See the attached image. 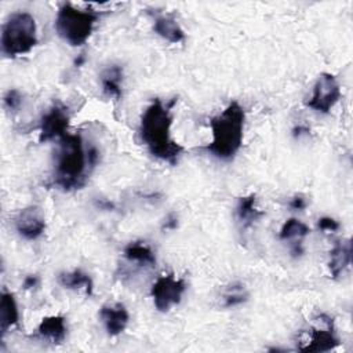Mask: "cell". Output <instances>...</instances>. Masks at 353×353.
Masks as SVG:
<instances>
[{"label":"cell","mask_w":353,"mask_h":353,"mask_svg":"<svg viewBox=\"0 0 353 353\" xmlns=\"http://www.w3.org/2000/svg\"><path fill=\"white\" fill-rule=\"evenodd\" d=\"M98 14L91 10L76 8L66 3L62 4L55 17V30L58 36L72 47H80L91 37Z\"/></svg>","instance_id":"obj_5"},{"label":"cell","mask_w":353,"mask_h":353,"mask_svg":"<svg viewBox=\"0 0 353 353\" xmlns=\"http://www.w3.org/2000/svg\"><path fill=\"white\" fill-rule=\"evenodd\" d=\"M39 284V277L37 276H34V274H29V276H26L25 277V280H23V288H33V287H36Z\"/></svg>","instance_id":"obj_24"},{"label":"cell","mask_w":353,"mask_h":353,"mask_svg":"<svg viewBox=\"0 0 353 353\" xmlns=\"http://www.w3.org/2000/svg\"><path fill=\"white\" fill-rule=\"evenodd\" d=\"M186 291V283L183 279L175 277L172 273L161 274L152 285L150 295L157 310L168 312L172 306L178 305Z\"/></svg>","instance_id":"obj_6"},{"label":"cell","mask_w":353,"mask_h":353,"mask_svg":"<svg viewBox=\"0 0 353 353\" xmlns=\"http://www.w3.org/2000/svg\"><path fill=\"white\" fill-rule=\"evenodd\" d=\"M244 109L237 102H230L219 114L211 119L212 139L207 150L218 160H232L241 148L244 135Z\"/></svg>","instance_id":"obj_3"},{"label":"cell","mask_w":353,"mask_h":353,"mask_svg":"<svg viewBox=\"0 0 353 353\" xmlns=\"http://www.w3.org/2000/svg\"><path fill=\"white\" fill-rule=\"evenodd\" d=\"M153 30L172 44H178L185 40V32L172 15H157L154 18Z\"/></svg>","instance_id":"obj_14"},{"label":"cell","mask_w":353,"mask_h":353,"mask_svg":"<svg viewBox=\"0 0 353 353\" xmlns=\"http://www.w3.org/2000/svg\"><path fill=\"white\" fill-rule=\"evenodd\" d=\"M19 320L18 305L14 295L8 291L1 292L0 298V331L4 335L11 327L17 325Z\"/></svg>","instance_id":"obj_17"},{"label":"cell","mask_w":353,"mask_h":353,"mask_svg":"<svg viewBox=\"0 0 353 353\" xmlns=\"http://www.w3.org/2000/svg\"><path fill=\"white\" fill-rule=\"evenodd\" d=\"M124 258L130 263H135L139 268H153L156 265V256L152 248L142 241L130 243L124 251Z\"/></svg>","instance_id":"obj_15"},{"label":"cell","mask_w":353,"mask_h":353,"mask_svg":"<svg viewBox=\"0 0 353 353\" xmlns=\"http://www.w3.org/2000/svg\"><path fill=\"white\" fill-rule=\"evenodd\" d=\"M248 299V291L244 284L241 283H232L226 287L223 292V306L225 307H234L239 306Z\"/></svg>","instance_id":"obj_21"},{"label":"cell","mask_w":353,"mask_h":353,"mask_svg":"<svg viewBox=\"0 0 353 353\" xmlns=\"http://www.w3.org/2000/svg\"><path fill=\"white\" fill-rule=\"evenodd\" d=\"M58 283L63 287V288H69V290H83L87 295L92 294V288H94V283L92 279L79 270H70V272H62L58 274Z\"/></svg>","instance_id":"obj_19"},{"label":"cell","mask_w":353,"mask_h":353,"mask_svg":"<svg viewBox=\"0 0 353 353\" xmlns=\"http://www.w3.org/2000/svg\"><path fill=\"white\" fill-rule=\"evenodd\" d=\"M309 232H310L309 228L303 222H301L295 218H290L283 223V226L280 229V233H279V237L281 240L301 241L305 236L309 234Z\"/></svg>","instance_id":"obj_20"},{"label":"cell","mask_w":353,"mask_h":353,"mask_svg":"<svg viewBox=\"0 0 353 353\" xmlns=\"http://www.w3.org/2000/svg\"><path fill=\"white\" fill-rule=\"evenodd\" d=\"M69 110L61 103H54L40 120V132L39 141L48 142L52 139H61L68 134L69 125Z\"/></svg>","instance_id":"obj_8"},{"label":"cell","mask_w":353,"mask_h":353,"mask_svg":"<svg viewBox=\"0 0 353 353\" xmlns=\"http://www.w3.org/2000/svg\"><path fill=\"white\" fill-rule=\"evenodd\" d=\"M176 225H178L176 216H175V215H168L167 221H165L164 225H163V229H167V230H168V229H175Z\"/></svg>","instance_id":"obj_26"},{"label":"cell","mask_w":353,"mask_h":353,"mask_svg":"<svg viewBox=\"0 0 353 353\" xmlns=\"http://www.w3.org/2000/svg\"><path fill=\"white\" fill-rule=\"evenodd\" d=\"M171 125L172 116L170 108L156 98L142 113L139 137L150 154L174 165L183 148L171 138Z\"/></svg>","instance_id":"obj_2"},{"label":"cell","mask_w":353,"mask_h":353,"mask_svg":"<svg viewBox=\"0 0 353 353\" xmlns=\"http://www.w3.org/2000/svg\"><path fill=\"white\" fill-rule=\"evenodd\" d=\"M319 320L321 321V327L310 328L307 332L306 345L301 346L302 352H330L339 346V338L335 334L332 319L327 314H320Z\"/></svg>","instance_id":"obj_9"},{"label":"cell","mask_w":353,"mask_h":353,"mask_svg":"<svg viewBox=\"0 0 353 353\" xmlns=\"http://www.w3.org/2000/svg\"><path fill=\"white\" fill-rule=\"evenodd\" d=\"M14 225L23 239L36 240L46 230V218L39 207L29 205L18 212Z\"/></svg>","instance_id":"obj_10"},{"label":"cell","mask_w":353,"mask_h":353,"mask_svg":"<svg viewBox=\"0 0 353 353\" xmlns=\"http://www.w3.org/2000/svg\"><path fill=\"white\" fill-rule=\"evenodd\" d=\"M317 226L320 230H324V232H336L339 229L338 221H335L331 216H321L317 222Z\"/></svg>","instance_id":"obj_23"},{"label":"cell","mask_w":353,"mask_h":353,"mask_svg":"<svg viewBox=\"0 0 353 353\" xmlns=\"http://www.w3.org/2000/svg\"><path fill=\"white\" fill-rule=\"evenodd\" d=\"M21 102H22V95L18 90H8L3 98V103L7 110H17Z\"/></svg>","instance_id":"obj_22"},{"label":"cell","mask_w":353,"mask_h":353,"mask_svg":"<svg viewBox=\"0 0 353 353\" xmlns=\"http://www.w3.org/2000/svg\"><path fill=\"white\" fill-rule=\"evenodd\" d=\"M99 317L103 323L108 335L110 336L120 335L127 328L130 321L128 310L120 302L103 305L99 310Z\"/></svg>","instance_id":"obj_11"},{"label":"cell","mask_w":353,"mask_h":353,"mask_svg":"<svg viewBox=\"0 0 353 353\" xmlns=\"http://www.w3.org/2000/svg\"><path fill=\"white\" fill-rule=\"evenodd\" d=\"M352 256V244L350 240H341L336 241V244L330 251V261H328V269L332 279H338L345 269L350 263Z\"/></svg>","instance_id":"obj_13"},{"label":"cell","mask_w":353,"mask_h":353,"mask_svg":"<svg viewBox=\"0 0 353 353\" xmlns=\"http://www.w3.org/2000/svg\"><path fill=\"white\" fill-rule=\"evenodd\" d=\"M290 205L294 208V210H303L305 208V199L301 197V196H296L291 200Z\"/></svg>","instance_id":"obj_25"},{"label":"cell","mask_w":353,"mask_h":353,"mask_svg":"<svg viewBox=\"0 0 353 353\" xmlns=\"http://www.w3.org/2000/svg\"><path fill=\"white\" fill-rule=\"evenodd\" d=\"M236 215L243 229L251 228L263 215V212L256 205L255 194L251 193L239 199L237 207H236Z\"/></svg>","instance_id":"obj_16"},{"label":"cell","mask_w":353,"mask_h":353,"mask_svg":"<svg viewBox=\"0 0 353 353\" xmlns=\"http://www.w3.org/2000/svg\"><path fill=\"white\" fill-rule=\"evenodd\" d=\"M341 98V87L336 77L331 73H320L314 85L313 92L306 106L319 112L328 113Z\"/></svg>","instance_id":"obj_7"},{"label":"cell","mask_w":353,"mask_h":353,"mask_svg":"<svg viewBox=\"0 0 353 353\" xmlns=\"http://www.w3.org/2000/svg\"><path fill=\"white\" fill-rule=\"evenodd\" d=\"M98 150L85 148L80 134H66L59 139L54 183L65 192L84 186L88 174L97 165Z\"/></svg>","instance_id":"obj_1"},{"label":"cell","mask_w":353,"mask_h":353,"mask_svg":"<svg viewBox=\"0 0 353 353\" xmlns=\"http://www.w3.org/2000/svg\"><path fill=\"white\" fill-rule=\"evenodd\" d=\"M66 324L63 316L52 314L41 319L40 324L37 325V335L39 338L48 341L51 343H61L66 338Z\"/></svg>","instance_id":"obj_12"},{"label":"cell","mask_w":353,"mask_h":353,"mask_svg":"<svg viewBox=\"0 0 353 353\" xmlns=\"http://www.w3.org/2000/svg\"><path fill=\"white\" fill-rule=\"evenodd\" d=\"M37 44V25L32 14L17 11L1 28V51L10 58L28 54Z\"/></svg>","instance_id":"obj_4"},{"label":"cell","mask_w":353,"mask_h":353,"mask_svg":"<svg viewBox=\"0 0 353 353\" xmlns=\"http://www.w3.org/2000/svg\"><path fill=\"white\" fill-rule=\"evenodd\" d=\"M121 81H123V69L119 65L108 66L101 73V84L103 94L113 99H120L123 95L121 91Z\"/></svg>","instance_id":"obj_18"}]
</instances>
